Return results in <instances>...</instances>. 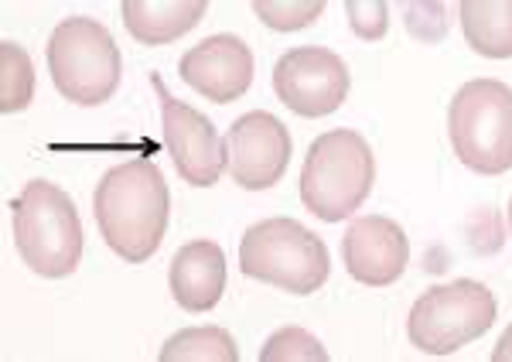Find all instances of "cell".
<instances>
[{"label":"cell","mask_w":512,"mask_h":362,"mask_svg":"<svg viewBox=\"0 0 512 362\" xmlns=\"http://www.w3.org/2000/svg\"><path fill=\"white\" fill-rule=\"evenodd\" d=\"M342 257L352 281L366 287H390L407 270L410 243L396 219L362 216L349 222V233L342 240Z\"/></svg>","instance_id":"7c38bea8"},{"label":"cell","mask_w":512,"mask_h":362,"mask_svg":"<svg viewBox=\"0 0 512 362\" xmlns=\"http://www.w3.org/2000/svg\"><path fill=\"white\" fill-rule=\"evenodd\" d=\"M349 65L342 55L321 45H301L284 52L274 65V93L277 100L294 110L297 117H328L349 100Z\"/></svg>","instance_id":"ba28073f"},{"label":"cell","mask_w":512,"mask_h":362,"mask_svg":"<svg viewBox=\"0 0 512 362\" xmlns=\"http://www.w3.org/2000/svg\"><path fill=\"white\" fill-rule=\"evenodd\" d=\"M151 86L161 100V123H164V144L175 161L178 175L192 188H212L226 168V141L216 134L209 117L195 106L175 100L164 86L158 72H151Z\"/></svg>","instance_id":"9c48e42d"},{"label":"cell","mask_w":512,"mask_h":362,"mask_svg":"<svg viewBox=\"0 0 512 362\" xmlns=\"http://www.w3.org/2000/svg\"><path fill=\"white\" fill-rule=\"evenodd\" d=\"M253 14L274 31H301L325 14V0H256Z\"/></svg>","instance_id":"d6986e66"},{"label":"cell","mask_w":512,"mask_h":362,"mask_svg":"<svg viewBox=\"0 0 512 362\" xmlns=\"http://www.w3.org/2000/svg\"><path fill=\"white\" fill-rule=\"evenodd\" d=\"M509 229H512V202H509Z\"/></svg>","instance_id":"7402d4cb"},{"label":"cell","mask_w":512,"mask_h":362,"mask_svg":"<svg viewBox=\"0 0 512 362\" xmlns=\"http://www.w3.org/2000/svg\"><path fill=\"white\" fill-rule=\"evenodd\" d=\"M123 24L137 45H171L209 14L205 0H123Z\"/></svg>","instance_id":"5bb4252c"},{"label":"cell","mask_w":512,"mask_h":362,"mask_svg":"<svg viewBox=\"0 0 512 362\" xmlns=\"http://www.w3.org/2000/svg\"><path fill=\"white\" fill-rule=\"evenodd\" d=\"M458 18L472 52L512 59V0H461Z\"/></svg>","instance_id":"9a60e30c"},{"label":"cell","mask_w":512,"mask_h":362,"mask_svg":"<svg viewBox=\"0 0 512 362\" xmlns=\"http://www.w3.org/2000/svg\"><path fill=\"white\" fill-rule=\"evenodd\" d=\"M168 181L154 161L117 164L93 192L96 226L106 246L127 263H147L164 243L168 229Z\"/></svg>","instance_id":"6da1fadb"},{"label":"cell","mask_w":512,"mask_h":362,"mask_svg":"<svg viewBox=\"0 0 512 362\" xmlns=\"http://www.w3.org/2000/svg\"><path fill=\"white\" fill-rule=\"evenodd\" d=\"M291 154V130L267 110L243 113L226 134V168L236 185L250 188V192L274 188L284 178Z\"/></svg>","instance_id":"30bf717a"},{"label":"cell","mask_w":512,"mask_h":362,"mask_svg":"<svg viewBox=\"0 0 512 362\" xmlns=\"http://www.w3.org/2000/svg\"><path fill=\"white\" fill-rule=\"evenodd\" d=\"M260 362H328V349L304 328H277L260 349Z\"/></svg>","instance_id":"ac0fdd59"},{"label":"cell","mask_w":512,"mask_h":362,"mask_svg":"<svg viewBox=\"0 0 512 362\" xmlns=\"http://www.w3.org/2000/svg\"><path fill=\"white\" fill-rule=\"evenodd\" d=\"M495 294L482 281L458 277L424 291L410 308L407 339L424 356H451L482 339L495 322Z\"/></svg>","instance_id":"52a82bcc"},{"label":"cell","mask_w":512,"mask_h":362,"mask_svg":"<svg viewBox=\"0 0 512 362\" xmlns=\"http://www.w3.org/2000/svg\"><path fill=\"white\" fill-rule=\"evenodd\" d=\"M168 287L178 308L205 315L212 311L226 291V253L212 240H192L185 243L171 260Z\"/></svg>","instance_id":"4fadbf2b"},{"label":"cell","mask_w":512,"mask_h":362,"mask_svg":"<svg viewBox=\"0 0 512 362\" xmlns=\"http://www.w3.org/2000/svg\"><path fill=\"white\" fill-rule=\"evenodd\" d=\"M239 270L253 281L274 284L291 294H315L332 274L328 246L297 219L274 216L253 222L239 240Z\"/></svg>","instance_id":"277c9868"},{"label":"cell","mask_w":512,"mask_h":362,"mask_svg":"<svg viewBox=\"0 0 512 362\" xmlns=\"http://www.w3.org/2000/svg\"><path fill=\"white\" fill-rule=\"evenodd\" d=\"M492 362H512V325L502 332L499 345L492 349Z\"/></svg>","instance_id":"44dd1931"},{"label":"cell","mask_w":512,"mask_h":362,"mask_svg":"<svg viewBox=\"0 0 512 362\" xmlns=\"http://www.w3.org/2000/svg\"><path fill=\"white\" fill-rule=\"evenodd\" d=\"M55 89L76 106H103L113 100L123 76L120 48L96 18L72 14L55 24L45 45Z\"/></svg>","instance_id":"5b68a950"},{"label":"cell","mask_w":512,"mask_h":362,"mask_svg":"<svg viewBox=\"0 0 512 362\" xmlns=\"http://www.w3.org/2000/svg\"><path fill=\"white\" fill-rule=\"evenodd\" d=\"M14 246L38 277L59 281L82 260V222L76 202L55 181L31 178L14 199Z\"/></svg>","instance_id":"3957f363"},{"label":"cell","mask_w":512,"mask_h":362,"mask_svg":"<svg viewBox=\"0 0 512 362\" xmlns=\"http://www.w3.org/2000/svg\"><path fill=\"white\" fill-rule=\"evenodd\" d=\"M376 154L355 130H328L311 141L301 168V202L321 222H345L369 199Z\"/></svg>","instance_id":"7a4b0ae2"},{"label":"cell","mask_w":512,"mask_h":362,"mask_svg":"<svg viewBox=\"0 0 512 362\" xmlns=\"http://www.w3.org/2000/svg\"><path fill=\"white\" fill-rule=\"evenodd\" d=\"M35 100V65L18 41H0V113H21Z\"/></svg>","instance_id":"e0dca14e"},{"label":"cell","mask_w":512,"mask_h":362,"mask_svg":"<svg viewBox=\"0 0 512 362\" xmlns=\"http://www.w3.org/2000/svg\"><path fill=\"white\" fill-rule=\"evenodd\" d=\"M448 137L465 168L475 175H506L512 168V86L472 79L448 106Z\"/></svg>","instance_id":"8992f818"},{"label":"cell","mask_w":512,"mask_h":362,"mask_svg":"<svg viewBox=\"0 0 512 362\" xmlns=\"http://www.w3.org/2000/svg\"><path fill=\"white\" fill-rule=\"evenodd\" d=\"M239 349L226 328L202 325L175 332L161 349V362H236Z\"/></svg>","instance_id":"2e32d148"},{"label":"cell","mask_w":512,"mask_h":362,"mask_svg":"<svg viewBox=\"0 0 512 362\" xmlns=\"http://www.w3.org/2000/svg\"><path fill=\"white\" fill-rule=\"evenodd\" d=\"M345 14H349L352 31L362 41L383 38L386 28H390V11H386L383 0H349V4H345Z\"/></svg>","instance_id":"ffe728a7"},{"label":"cell","mask_w":512,"mask_h":362,"mask_svg":"<svg viewBox=\"0 0 512 362\" xmlns=\"http://www.w3.org/2000/svg\"><path fill=\"white\" fill-rule=\"evenodd\" d=\"M178 76L205 100L226 106L239 100L253 82V52L236 35H212L188 48L178 62Z\"/></svg>","instance_id":"8fae6325"}]
</instances>
